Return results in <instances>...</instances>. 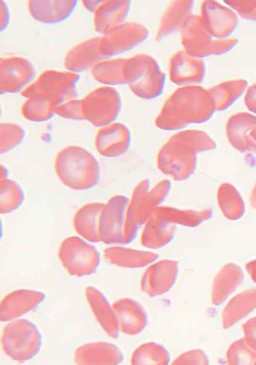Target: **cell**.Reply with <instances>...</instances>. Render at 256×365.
Wrapping results in <instances>:
<instances>
[{"label": "cell", "instance_id": "cell-1", "mask_svg": "<svg viewBox=\"0 0 256 365\" xmlns=\"http://www.w3.org/2000/svg\"><path fill=\"white\" fill-rule=\"evenodd\" d=\"M215 111L216 105L208 90L200 86H184L168 98L155 125L164 131L180 130L188 125L208 121Z\"/></svg>", "mask_w": 256, "mask_h": 365}, {"label": "cell", "instance_id": "cell-2", "mask_svg": "<svg viewBox=\"0 0 256 365\" xmlns=\"http://www.w3.org/2000/svg\"><path fill=\"white\" fill-rule=\"evenodd\" d=\"M215 141L205 132L184 130L175 134L158 154L160 171L175 180L189 178L195 171L199 153L215 149Z\"/></svg>", "mask_w": 256, "mask_h": 365}, {"label": "cell", "instance_id": "cell-3", "mask_svg": "<svg viewBox=\"0 0 256 365\" xmlns=\"http://www.w3.org/2000/svg\"><path fill=\"white\" fill-rule=\"evenodd\" d=\"M54 170L61 184L75 191L96 187L101 179V167L93 154L78 145H70L56 154Z\"/></svg>", "mask_w": 256, "mask_h": 365}, {"label": "cell", "instance_id": "cell-4", "mask_svg": "<svg viewBox=\"0 0 256 365\" xmlns=\"http://www.w3.org/2000/svg\"><path fill=\"white\" fill-rule=\"evenodd\" d=\"M172 184L163 180L153 188L148 179L138 182L128 203L124 231V245L135 241L141 227L145 226L156 207L168 197Z\"/></svg>", "mask_w": 256, "mask_h": 365}, {"label": "cell", "instance_id": "cell-5", "mask_svg": "<svg viewBox=\"0 0 256 365\" xmlns=\"http://www.w3.org/2000/svg\"><path fill=\"white\" fill-rule=\"evenodd\" d=\"M123 76L126 84L140 99L154 100L163 92L165 75L150 55L140 53L126 59Z\"/></svg>", "mask_w": 256, "mask_h": 365}, {"label": "cell", "instance_id": "cell-6", "mask_svg": "<svg viewBox=\"0 0 256 365\" xmlns=\"http://www.w3.org/2000/svg\"><path fill=\"white\" fill-rule=\"evenodd\" d=\"M181 42L184 51L191 57L203 59L230 52L238 44V39H217L206 30L201 16L191 14L180 28Z\"/></svg>", "mask_w": 256, "mask_h": 365}, {"label": "cell", "instance_id": "cell-7", "mask_svg": "<svg viewBox=\"0 0 256 365\" xmlns=\"http://www.w3.org/2000/svg\"><path fill=\"white\" fill-rule=\"evenodd\" d=\"M1 344L5 355L13 361L24 362L35 358L42 346V336L31 320L9 322L3 330Z\"/></svg>", "mask_w": 256, "mask_h": 365}, {"label": "cell", "instance_id": "cell-8", "mask_svg": "<svg viewBox=\"0 0 256 365\" xmlns=\"http://www.w3.org/2000/svg\"><path fill=\"white\" fill-rule=\"evenodd\" d=\"M58 256L66 272L78 277L93 274L101 263V252L80 236L65 238L60 245Z\"/></svg>", "mask_w": 256, "mask_h": 365}, {"label": "cell", "instance_id": "cell-9", "mask_svg": "<svg viewBox=\"0 0 256 365\" xmlns=\"http://www.w3.org/2000/svg\"><path fill=\"white\" fill-rule=\"evenodd\" d=\"M80 78L78 74L68 71L46 70L21 92V96L24 98L36 94L44 96L59 106L68 101L76 99Z\"/></svg>", "mask_w": 256, "mask_h": 365}, {"label": "cell", "instance_id": "cell-10", "mask_svg": "<svg viewBox=\"0 0 256 365\" xmlns=\"http://www.w3.org/2000/svg\"><path fill=\"white\" fill-rule=\"evenodd\" d=\"M84 120L96 128L116 123L122 110V99L118 91L111 87H101L82 99Z\"/></svg>", "mask_w": 256, "mask_h": 365}, {"label": "cell", "instance_id": "cell-11", "mask_svg": "<svg viewBox=\"0 0 256 365\" xmlns=\"http://www.w3.org/2000/svg\"><path fill=\"white\" fill-rule=\"evenodd\" d=\"M149 34L145 25L125 22L103 35L99 51L106 59H111L139 46L148 39Z\"/></svg>", "mask_w": 256, "mask_h": 365}, {"label": "cell", "instance_id": "cell-12", "mask_svg": "<svg viewBox=\"0 0 256 365\" xmlns=\"http://www.w3.org/2000/svg\"><path fill=\"white\" fill-rule=\"evenodd\" d=\"M129 201L126 196L117 195L104 203L99 224L101 243L124 245L126 208Z\"/></svg>", "mask_w": 256, "mask_h": 365}, {"label": "cell", "instance_id": "cell-13", "mask_svg": "<svg viewBox=\"0 0 256 365\" xmlns=\"http://www.w3.org/2000/svg\"><path fill=\"white\" fill-rule=\"evenodd\" d=\"M36 75L31 61L21 57L2 58L0 61V93L22 92L34 81Z\"/></svg>", "mask_w": 256, "mask_h": 365}, {"label": "cell", "instance_id": "cell-14", "mask_svg": "<svg viewBox=\"0 0 256 365\" xmlns=\"http://www.w3.org/2000/svg\"><path fill=\"white\" fill-rule=\"evenodd\" d=\"M178 263L173 260L155 262L148 266L140 278L142 292L154 298L163 296L173 289L178 276Z\"/></svg>", "mask_w": 256, "mask_h": 365}, {"label": "cell", "instance_id": "cell-15", "mask_svg": "<svg viewBox=\"0 0 256 365\" xmlns=\"http://www.w3.org/2000/svg\"><path fill=\"white\" fill-rule=\"evenodd\" d=\"M132 145V133L126 125L113 123L101 128L96 133L94 145L103 158H119L129 151Z\"/></svg>", "mask_w": 256, "mask_h": 365}, {"label": "cell", "instance_id": "cell-16", "mask_svg": "<svg viewBox=\"0 0 256 365\" xmlns=\"http://www.w3.org/2000/svg\"><path fill=\"white\" fill-rule=\"evenodd\" d=\"M201 17L208 32L217 39L230 38L238 24L236 12L216 1L203 2Z\"/></svg>", "mask_w": 256, "mask_h": 365}, {"label": "cell", "instance_id": "cell-17", "mask_svg": "<svg viewBox=\"0 0 256 365\" xmlns=\"http://www.w3.org/2000/svg\"><path fill=\"white\" fill-rule=\"evenodd\" d=\"M46 294L37 290L19 289L10 292L0 304V320L9 322L31 313L43 303Z\"/></svg>", "mask_w": 256, "mask_h": 365}, {"label": "cell", "instance_id": "cell-18", "mask_svg": "<svg viewBox=\"0 0 256 365\" xmlns=\"http://www.w3.org/2000/svg\"><path fill=\"white\" fill-rule=\"evenodd\" d=\"M170 81L179 86H191L203 82L206 66L202 59L191 57L186 51H180L170 58L168 63Z\"/></svg>", "mask_w": 256, "mask_h": 365}, {"label": "cell", "instance_id": "cell-19", "mask_svg": "<svg viewBox=\"0 0 256 365\" xmlns=\"http://www.w3.org/2000/svg\"><path fill=\"white\" fill-rule=\"evenodd\" d=\"M101 39V37L91 38L71 48L66 54L63 63L67 71L79 74L107 60L99 51Z\"/></svg>", "mask_w": 256, "mask_h": 365}, {"label": "cell", "instance_id": "cell-20", "mask_svg": "<svg viewBox=\"0 0 256 365\" xmlns=\"http://www.w3.org/2000/svg\"><path fill=\"white\" fill-rule=\"evenodd\" d=\"M85 298L98 325L110 338L118 339L121 331L118 317L105 294L96 287H88L85 289Z\"/></svg>", "mask_w": 256, "mask_h": 365}, {"label": "cell", "instance_id": "cell-21", "mask_svg": "<svg viewBox=\"0 0 256 365\" xmlns=\"http://www.w3.org/2000/svg\"><path fill=\"white\" fill-rule=\"evenodd\" d=\"M112 305L118 317L121 333L136 336L146 329L148 317L139 302L130 298H122Z\"/></svg>", "mask_w": 256, "mask_h": 365}, {"label": "cell", "instance_id": "cell-22", "mask_svg": "<svg viewBox=\"0 0 256 365\" xmlns=\"http://www.w3.org/2000/svg\"><path fill=\"white\" fill-rule=\"evenodd\" d=\"M75 362L80 365H117L124 360L122 350L108 342H93L78 347L74 354Z\"/></svg>", "mask_w": 256, "mask_h": 365}, {"label": "cell", "instance_id": "cell-23", "mask_svg": "<svg viewBox=\"0 0 256 365\" xmlns=\"http://www.w3.org/2000/svg\"><path fill=\"white\" fill-rule=\"evenodd\" d=\"M78 3L76 0H31L28 2V10L35 21L56 24L72 16Z\"/></svg>", "mask_w": 256, "mask_h": 365}, {"label": "cell", "instance_id": "cell-24", "mask_svg": "<svg viewBox=\"0 0 256 365\" xmlns=\"http://www.w3.org/2000/svg\"><path fill=\"white\" fill-rule=\"evenodd\" d=\"M256 129V117L249 113L232 115L226 124L227 140L236 150L241 153H255L256 142L251 136Z\"/></svg>", "mask_w": 256, "mask_h": 365}, {"label": "cell", "instance_id": "cell-25", "mask_svg": "<svg viewBox=\"0 0 256 365\" xmlns=\"http://www.w3.org/2000/svg\"><path fill=\"white\" fill-rule=\"evenodd\" d=\"M175 232L176 224L170 222L156 207L145 225L140 244L152 250L164 247L173 240Z\"/></svg>", "mask_w": 256, "mask_h": 365}, {"label": "cell", "instance_id": "cell-26", "mask_svg": "<svg viewBox=\"0 0 256 365\" xmlns=\"http://www.w3.org/2000/svg\"><path fill=\"white\" fill-rule=\"evenodd\" d=\"M105 260L119 268L143 269L159 259V255L150 251L138 250L121 246H111L104 250Z\"/></svg>", "mask_w": 256, "mask_h": 365}, {"label": "cell", "instance_id": "cell-27", "mask_svg": "<svg viewBox=\"0 0 256 365\" xmlns=\"http://www.w3.org/2000/svg\"><path fill=\"white\" fill-rule=\"evenodd\" d=\"M132 2L128 0H106L94 13V30L104 35L123 23L129 15Z\"/></svg>", "mask_w": 256, "mask_h": 365}, {"label": "cell", "instance_id": "cell-28", "mask_svg": "<svg viewBox=\"0 0 256 365\" xmlns=\"http://www.w3.org/2000/svg\"><path fill=\"white\" fill-rule=\"evenodd\" d=\"M104 203L91 202L81 206L73 217V227L83 240L94 244L101 243L99 224Z\"/></svg>", "mask_w": 256, "mask_h": 365}, {"label": "cell", "instance_id": "cell-29", "mask_svg": "<svg viewBox=\"0 0 256 365\" xmlns=\"http://www.w3.org/2000/svg\"><path fill=\"white\" fill-rule=\"evenodd\" d=\"M245 274L240 266L227 264L223 267L213 282L212 302L222 304L244 282Z\"/></svg>", "mask_w": 256, "mask_h": 365}, {"label": "cell", "instance_id": "cell-30", "mask_svg": "<svg viewBox=\"0 0 256 365\" xmlns=\"http://www.w3.org/2000/svg\"><path fill=\"white\" fill-rule=\"evenodd\" d=\"M193 5V1H175L170 4L161 19L155 41H160L180 31L184 21L191 15Z\"/></svg>", "mask_w": 256, "mask_h": 365}, {"label": "cell", "instance_id": "cell-31", "mask_svg": "<svg viewBox=\"0 0 256 365\" xmlns=\"http://www.w3.org/2000/svg\"><path fill=\"white\" fill-rule=\"evenodd\" d=\"M256 308V288L237 294L225 308L222 314V327L230 329L246 317Z\"/></svg>", "mask_w": 256, "mask_h": 365}, {"label": "cell", "instance_id": "cell-32", "mask_svg": "<svg viewBox=\"0 0 256 365\" xmlns=\"http://www.w3.org/2000/svg\"><path fill=\"white\" fill-rule=\"evenodd\" d=\"M58 107V104L49 98L36 94L26 98L21 107V114L27 120L44 123L56 115L55 110Z\"/></svg>", "mask_w": 256, "mask_h": 365}, {"label": "cell", "instance_id": "cell-33", "mask_svg": "<svg viewBox=\"0 0 256 365\" xmlns=\"http://www.w3.org/2000/svg\"><path fill=\"white\" fill-rule=\"evenodd\" d=\"M248 87V82L244 79H236L225 81L208 89L217 111H222L230 108L239 98L244 94Z\"/></svg>", "mask_w": 256, "mask_h": 365}, {"label": "cell", "instance_id": "cell-34", "mask_svg": "<svg viewBox=\"0 0 256 365\" xmlns=\"http://www.w3.org/2000/svg\"><path fill=\"white\" fill-rule=\"evenodd\" d=\"M126 59H107L96 64L91 69L93 78L106 87L124 86L123 66Z\"/></svg>", "mask_w": 256, "mask_h": 365}, {"label": "cell", "instance_id": "cell-35", "mask_svg": "<svg viewBox=\"0 0 256 365\" xmlns=\"http://www.w3.org/2000/svg\"><path fill=\"white\" fill-rule=\"evenodd\" d=\"M219 206L224 216L230 220L243 217L245 205L238 191L230 184L222 185L217 193Z\"/></svg>", "mask_w": 256, "mask_h": 365}, {"label": "cell", "instance_id": "cell-36", "mask_svg": "<svg viewBox=\"0 0 256 365\" xmlns=\"http://www.w3.org/2000/svg\"><path fill=\"white\" fill-rule=\"evenodd\" d=\"M25 192L17 182L10 178L0 180V213L10 215L24 203Z\"/></svg>", "mask_w": 256, "mask_h": 365}, {"label": "cell", "instance_id": "cell-37", "mask_svg": "<svg viewBox=\"0 0 256 365\" xmlns=\"http://www.w3.org/2000/svg\"><path fill=\"white\" fill-rule=\"evenodd\" d=\"M168 351L162 345L154 342L140 344L131 356L133 365H166L170 363Z\"/></svg>", "mask_w": 256, "mask_h": 365}, {"label": "cell", "instance_id": "cell-38", "mask_svg": "<svg viewBox=\"0 0 256 365\" xmlns=\"http://www.w3.org/2000/svg\"><path fill=\"white\" fill-rule=\"evenodd\" d=\"M158 210L170 222L188 227L200 226L202 223L210 219L213 216L210 209H205L197 212V210H181L172 207L160 206Z\"/></svg>", "mask_w": 256, "mask_h": 365}, {"label": "cell", "instance_id": "cell-39", "mask_svg": "<svg viewBox=\"0 0 256 365\" xmlns=\"http://www.w3.org/2000/svg\"><path fill=\"white\" fill-rule=\"evenodd\" d=\"M26 133L21 125L11 123L0 125V153L6 154L21 145Z\"/></svg>", "mask_w": 256, "mask_h": 365}, {"label": "cell", "instance_id": "cell-40", "mask_svg": "<svg viewBox=\"0 0 256 365\" xmlns=\"http://www.w3.org/2000/svg\"><path fill=\"white\" fill-rule=\"evenodd\" d=\"M226 359L229 364H254L256 363V351L242 339L232 344L227 350Z\"/></svg>", "mask_w": 256, "mask_h": 365}, {"label": "cell", "instance_id": "cell-41", "mask_svg": "<svg viewBox=\"0 0 256 365\" xmlns=\"http://www.w3.org/2000/svg\"><path fill=\"white\" fill-rule=\"evenodd\" d=\"M56 115L70 120H84L82 100L73 99L61 104L55 110Z\"/></svg>", "mask_w": 256, "mask_h": 365}, {"label": "cell", "instance_id": "cell-42", "mask_svg": "<svg viewBox=\"0 0 256 365\" xmlns=\"http://www.w3.org/2000/svg\"><path fill=\"white\" fill-rule=\"evenodd\" d=\"M225 3L241 18L256 22V0H225Z\"/></svg>", "mask_w": 256, "mask_h": 365}, {"label": "cell", "instance_id": "cell-43", "mask_svg": "<svg viewBox=\"0 0 256 365\" xmlns=\"http://www.w3.org/2000/svg\"><path fill=\"white\" fill-rule=\"evenodd\" d=\"M208 356L201 349L190 351L175 359L173 364H208Z\"/></svg>", "mask_w": 256, "mask_h": 365}, {"label": "cell", "instance_id": "cell-44", "mask_svg": "<svg viewBox=\"0 0 256 365\" xmlns=\"http://www.w3.org/2000/svg\"><path fill=\"white\" fill-rule=\"evenodd\" d=\"M245 341L248 345L256 351V317H254L243 325Z\"/></svg>", "mask_w": 256, "mask_h": 365}, {"label": "cell", "instance_id": "cell-45", "mask_svg": "<svg viewBox=\"0 0 256 365\" xmlns=\"http://www.w3.org/2000/svg\"><path fill=\"white\" fill-rule=\"evenodd\" d=\"M11 16L8 5L4 2H0V28L1 32L6 31L10 24Z\"/></svg>", "mask_w": 256, "mask_h": 365}, {"label": "cell", "instance_id": "cell-46", "mask_svg": "<svg viewBox=\"0 0 256 365\" xmlns=\"http://www.w3.org/2000/svg\"><path fill=\"white\" fill-rule=\"evenodd\" d=\"M245 99L247 108L256 115V83L248 88Z\"/></svg>", "mask_w": 256, "mask_h": 365}, {"label": "cell", "instance_id": "cell-47", "mask_svg": "<svg viewBox=\"0 0 256 365\" xmlns=\"http://www.w3.org/2000/svg\"><path fill=\"white\" fill-rule=\"evenodd\" d=\"M103 2L104 0H85V1H82L83 6L93 13H95Z\"/></svg>", "mask_w": 256, "mask_h": 365}, {"label": "cell", "instance_id": "cell-48", "mask_svg": "<svg viewBox=\"0 0 256 365\" xmlns=\"http://www.w3.org/2000/svg\"><path fill=\"white\" fill-rule=\"evenodd\" d=\"M246 269L253 282L256 284V260L249 262Z\"/></svg>", "mask_w": 256, "mask_h": 365}, {"label": "cell", "instance_id": "cell-49", "mask_svg": "<svg viewBox=\"0 0 256 365\" xmlns=\"http://www.w3.org/2000/svg\"><path fill=\"white\" fill-rule=\"evenodd\" d=\"M9 178V171L8 168L4 165H1V175H0V180Z\"/></svg>", "mask_w": 256, "mask_h": 365}, {"label": "cell", "instance_id": "cell-50", "mask_svg": "<svg viewBox=\"0 0 256 365\" xmlns=\"http://www.w3.org/2000/svg\"><path fill=\"white\" fill-rule=\"evenodd\" d=\"M250 201L252 206L256 208V185L252 190Z\"/></svg>", "mask_w": 256, "mask_h": 365}, {"label": "cell", "instance_id": "cell-51", "mask_svg": "<svg viewBox=\"0 0 256 365\" xmlns=\"http://www.w3.org/2000/svg\"><path fill=\"white\" fill-rule=\"evenodd\" d=\"M251 136L256 142V129L252 131Z\"/></svg>", "mask_w": 256, "mask_h": 365}, {"label": "cell", "instance_id": "cell-52", "mask_svg": "<svg viewBox=\"0 0 256 365\" xmlns=\"http://www.w3.org/2000/svg\"><path fill=\"white\" fill-rule=\"evenodd\" d=\"M255 364H256V363H255Z\"/></svg>", "mask_w": 256, "mask_h": 365}]
</instances>
